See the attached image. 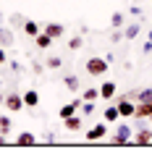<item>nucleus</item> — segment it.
<instances>
[{
    "instance_id": "f257e3e1",
    "label": "nucleus",
    "mask_w": 152,
    "mask_h": 152,
    "mask_svg": "<svg viewBox=\"0 0 152 152\" xmlns=\"http://www.w3.org/2000/svg\"><path fill=\"white\" fill-rule=\"evenodd\" d=\"M107 66H110L107 58H97V55H94V58H89V61L84 63V71H87L89 76H102L107 71Z\"/></svg>"
},
{
    "instance_id": "f03ea898",
    "label": "nucleus",
    "mask_w": 152,
    "mask_h": 152,
    "mask_svg": "<svg viewBox=\"0 0 152 152\" xmlns=\"http://www.w3.org/2000/svg\"><path fill=\"white\" fill-rule=\"evenodd\" d=\"M115 105H118L121 118H131V115H134V110H137V102H134L131 97H126V94H121V97L115 100Z\"/></svg>"
},
{
    "instance_id": "7ed1b4c3",
    "label": "nucleus",
    "mask_w": 152,
    "mask_h": 152,
    "mask_svg": "<svg viewBox=\"0 0 152 152\" xmlns=\"http://www.w3.org/2000/svg\"><path fill=\"white\" fill-rule=\"evenodd\" d=\"M5 107H8V113H18V110H24V94H18V92H8L5 94Z\"/></svg>"
},
{
    "instance_id": "20e7f679",
    "label": "nucleus",
    "mask_w": 152,
    "mask_h": 152,
    "mask_svg": "<svg viewBox=\"0 0 152 152\" xmlns=\"http://www.w3.org/2000/svg\"><path fill=\"white\" fill-rule=\"evenodd\" d=\"M105 134H107V121H102L87 131V142H100V139H105Z\"/></svg>"
},
{
    "instance_id": "39448f33",
    "label": "nucleus",
    "mask_w": 152,
    "mask_h": 152,
    "mask_svg": "<svg viewBox=\"0 0 152 152\" xmlns=\"http://www.w3.org/2000/svg\"><path fill=\"white\" fill-rule=\"evenodd\" d=\"M131 129L126 126V123H121L118 129H115V137H113V144H129V139H131Z\"/></svg>"
},
{
    "instance_id": "423d86ee",
    "label": "nucleus",
    "mask_w": 152,
    "mask_h": 152,
    "mask_svg": "<svg viewBox=\"0 0 152 152\" xmlns=\"http://www.w3.org/2000/svg\"><path fill=\"white\" fill-rule=\"evenodd\" d=\"M42 31H47L53 39H61L63 31H66V26H63V24H58V21H50V24H45V26H42Z\"/></svg>"
},
{
    "instance_id": "0eeeda50",
    "label": "nucleus",
    "mask_w": 152,
    "mask_h": 152,
    "mask_svg": "<svg viewBox=\"0 0 152 152\" xmlns=\"http://www.w3.org/2000/svg\"><path fill=\"white\" fill-rule=\"evenodd\" d=\"M34 144H37V137L31 131H21L16 137V147H34Z\"/></svg>"
},
{
    "instance_id": "6e6552de",
    "label": "nucleus",
    "mask_w": 152,
    "mask_h": 152,
    "mask_svg": "<svg viewBox=\"0 0 152 152\" xmlns=\"http://www.w3.org/2000/svg\"><path fill=\"white\" fill-rule=\"evenodd\" d=\"M150 139H152V131L147 129V126H142L137 131V137H134V144H139V147H150Z\"/></svg>"
},
{
    "instance_id": "1a4fd4ad",
    "label": "nucleus",
    "mask_w": 152,
    "mask_h": 152,
    "mask_svg": "<svg viewBox=\"0 0 152 152\" xmlns=\"http://www.w3.org/2000/svg\"><path fill=\"white\" fill-rule=\"evenodd\" d=\"M126 97H131L137 102H152V87H147V89H142V92H129Z\"/></svg>"
},
{
    "instance_id": "9d476101",
    "label": "nucleus",
    "mask_w": 152,
    "mask_h": 152,
    "mask_svg": "<svg viewBox=\"0 0 152 152\" xmlns=\"http://www.w3.org/2000/svg\"><path fill=\"white\" fill-rule=\"evenodd\" d=\"M34 42H37V50H47V47L53 45V42H55V39H53V37H50V34H47V31H39V34H37V37H34Z\"/></svg>"
},
{
    "instance_id": "9b49d317",
    "label": "nucleus",
    "mask_w": 152,
    "mask_h": 152,
    "mask_svg": "<svg viewBox=\"0 0 152 152\" xmlns=\"http://www.w3.org/2000/svg\"><path fill=\"white\" fill-rule=\"evenodd\" d=\"M24 105L26 107H37L39 105V92L37 89H26L24 92Z\"/></svg>"
},
{
    "instance_id": "f8f14e48",
    "label": "nucleus",
    "mask_w": 152,
    "mask_h": 152,
    "mask_svg": "<svg viewBox=\"0 0 152 152\" xmlns=\"http://www.w3.org/2000/svg\"><path fill=\"white\" fill-rule=\"evenodd\" d=\"M139 34H142V24H129L123 29V39H137Z\"/></svg>"
},
{
    "instance_id": "ddd939ff",
    "label": "nucleus",
    "mask_w": 152,
    "mask_h": 152,
    "mask_svg": "<svg viewBox=\"0 0 152 152\" xmlns=\"http://www.w3.org/2000/svg\"><path fill=\"white\" fill-rule=\"evenodd\" d=\"M13 45V29H0V47H8Z\"/></svg>"
},
{
    "instance_id": "4468645a",
    "label": "nucleus",
    "mask_w": 152,
    "mask_h": 152,
    "mask_svg": "<svg viewBox=\"0 0 152 152\" xmlns=\"http://www.w3.org/2000/svg\"><path fill=\"white\" fill-rule=\"evenodd\" d=\"M102 115H105V121H107V123H115L118 118H121V113H118V105L105 107V110H102Z\"/></svg>"
},
{
    "instance_id": "2eb2a0df",
    "label": "nucleus",
    "mask_w": 152,
    "mask_h": 152,
    "mask_svg": "<svg viewBox=\"0 0 152 152\" xmlns=\"http://www.w3.org/2000/svg\"><path fill=\"white\" fill-rule=\"evenodd\" d=\"M113 94H115V84H113V81H102V87H100V97H102V100H110Z\"/></svg>"
},
{
    "instance_id": "dca6fc26",
    "label": "nucleus",
    "mask_w": 152,
    "mask_h": 152,
    "mask_svg": "<svg viewBox=\"0 0 152 152\" xmlns=\"http://www.w3.org/2000/svg\"><path fill=\"white\" fill-rule=\"evenodd\" d=\"M63 126H66L68 131H81V115H71V118H66Z\"/></svg>"
},
{
    "instance_id": "f3484780",
    "label": "nucleus",
    "mask_w": 152,
    "mask_h": 152,
    "mask_svg": "<svg viewBox=\"0 0 152 152\" xmlns=\"http://www.w3.org/2000/svg\"><path fill=\"white\" fill-rule=\"evenodd\" d=\"M39 24H37V21H31V18H26V24H24V34H26V37H37V34H39Z\"/></svg>"
},
{
    "instance_id": "a211bd4d",
    "label": "nucleus",
    "mask_w": 152,
    "mask_h": 152,
    "mask_svg": "<svg viewBox=\"0 0 152 152\" xmlns=\"http://www.w3.org/2000/svg\"><path fill=\"white\" fill-rule=\"evenodd\" d=\"M8 21H11V29H24V24H26V18H24L21 13H11Z\"/></svg>"
},
{
    "instance_id": "6ab92c4d",
    "label": "nucleus",
    "mask_w": 152,
    "mask_h": 152,
    "mask_svg": "<svg viewBox=\"0 0 152 152\" xmlns=\"http://www.w3.org/2000/svg\"><path fill=\"white\" fill-rule=\"evenodd\" d=\"M97 97H100V89H94V87H92V89H84V92H81V100H87V102H94Z\"/></svg>"
},
{
    "instance_id": "aec40b11",
    "label": "nucleus",
    "mask_w": 152,
    "mask_h": 152,
    "mask_svg": "<svg viewBox=\"0 0 152 152\" xmlns=\"http://www.w3.org/2000/svg\"><path fill=\"white\" fill-rule=\"evenodd\" d=\"M110 26H113V29H121L123 26V13L121 11H115V13L110 16Z\"/></svg>"
},
{
    "instance_id": "412c9836",
    "label": "nucleus",
    "mask_w": 152,
    "mask_h": 152,
    "mask_svg": "<svg viewBox=\"0 0 152 152\" xmlns=\"http://www.w3.org/2000/svg\"><path fill=\"white\" fill-rule=\"evenodd\" d=\"M63 84H66L71 92H79V79H76V76H66V79H63Z\"/></svg>"
},
{
    "instance_id": "4be33fe9",
    "label": "nucleus",
    "mask_w": 152,
    "mask_h": 152,
    "mask_svg": "<svg viewBox=\"0 0 152 152\" xmlns=\"http://www.w3.org/2000/svg\"><path fill=\"white\" fill-rule=\"evenodd\" d=\"M11 126H13V123H11L8 115H0V134H8V131H11Z\"/></svg>"
},
{
    "instance_id": "5701e85b",
    "label": "nucleus",
    "mask_w": 152,
    "mask_h": 152,
    "mask_svg": "<svg viewBox=\"0 0 152 152\" xmlns=\"http://www.w3.org/2000/svg\"><path fill=\"white\" fill-rule=\"evenodd\" d=\"M79 110H81V118H84V115H92V113H94V102H87V100H84Z\"/></svg>"
},
{
    "instance_id": "b1692460",
    "label": "nucleus",
    "mask_w": 152,
    "mask_h": 152,
    "mask_svg": "<svg viewBox=\"0 0 152 152\" xmlns=\"http://www.w3.org/2000/svg\"><path fill=\"white\" fill-rule=\"evenodd\" d=\"M61 66H63V61L58 55H50V58H47V68H61Z\"/></svg>"
},
{
    "instance_id": "393cba45",
    "label": "nucleus",
    "mask_w": 152,
    "mask_h": 152,
    "mask_svg": "<svg viewBox=\"0 0 152 152\" xmlns=\"http://www.w3.org/2000/svg\"><path fill=\"white\" fill-rule=\"evenodd\" d=\"M81 45H84V39H81V37H71V42H68V47H71V50H79Z\"/></svg>"
},
{
    "instance_id": "a878e982",
    "label": "nucleus",
    "mask_w": 152,
    "mask_h": 152,
    "mask_svg": "<svg viewBox=\"0 0 152 152\" xmlns=\"http://www.w3.org/2000/svg\"><path fill=\"white\" fill-rule=\"evenodd\" d=\"M121 39H123V29H115L110 34V42H121Z\"/></svg>"
},
{
    "instance_id": "bb28decb",
    "label": "nucleus",
    "mask_w": 152,
    "mask_h": 152,
    "mask_svg": "<svg viewBox=\"0 0 152 152\" xmlns=\"http://www.w3.org/2000/svg\"><path fill=\"white\" fill-rule=\"evenodd\" d=\"M11 71H16V74H21V71H24V66H21L18 61H11Z\"/></svg>"
},
{
    "instance_id": "cd10ccee",
    "label": "nucleus",
    "mask_w": 152,
    "mask_h": 152,
    "mask_svg": "<svg viewBox=\"0 0 152 152\" xmlns=\"http://www.w3.org/2000/svg\"><path fill=\"white\" fill-rule=\"evenodd\" d=\"M129 13H131V16H142V8H139V5H131Z\"/></svg>"
},
{
    "instance_id": "c85d7f7f",
    "label": "nucleus",
    "mask_w": 152,
    "mask_h": 152,
    "mask_svg": "<svg viewBox=\"0 0 152 152\" xmlns=\"http://www.w3.org/2000/svg\"><path fill=\"white\" fill-rule=\"evenodd\" d=\"M31 71H34V74H42V71H45V66H42V63H34V66H31Z\"/></svg>"
},
{
    "instance_id": "c756f323",
    "label": "nucleus",
    "mask_w": 152,
    "mask_h": 152,
    "mask_svg": "<svg viewBox=\"0 0 152 152\" xmlns=\"http://www.w3.org/2000/svg\"><path fill=\"white\" fill-rule=\"evenodd\" d=\"M8 63V55H5V47H0V66Z\"/></svg>"
},
{
    "instance_id": "7c9ffc66",
    "label": "nucleus",
    "mask_w": 152,
    "mask_h": 152,
    "mask_svg": "<svg viewBox=\"0 0 152 152\" xmlns=\"http://www.w3.org/2000/svg\"><path fill=\"white\" fill-rule=\"evenodd\" d=\"M0 105H5V94L3 92H0Z\"/></svg>"
},
{
    "instance_id": "2f4dec72",
    "label": "nucleus",
    "mask_w": 152,
    "mask_h": 152,
    "mask_svg": "<svg viewBox=\"0 0 152 152\" xmlns=\"http://www.w3.org/2000/svg\"><path fill=\"white\" fill-rule=\"evenodd\" d=\"M3 142H5V134H0V144H3Z\"/></svg>"
},
{
    "instance_id": "473e14b6",
    "label": "nucleus",
    "mask_w": 152,
    "mask_h": 152,
    "mask_svg": "<svg viewBox=\"0 0 152 152\" xmlns=\"http://www.w3.org/2000/svg\"><path fill=\"white\" fill-rule=\"evenodd\" d=\"M147 39H152V29H150V31H147Z\"/></svg>"
},
{
    "instance_id": "72a5a7b5",
    "label": "nucleus",
    "mask_w": 152,
    "mask_h": 152,
    "mask_svg": "<svg viewBox=\"0 0 152 152\" xmlns=\"http://www.w3.org/2000/svg\"><path fill=\"white\" fill-rule=\"evenodd\" d=\"M150 147H152V139H150Z\"/></svg>"
},
{
    "instance_id": "f704fd0d",
    "label": "nucleus",
    "mask_w": 152,
    "mask_h": 152,
    "mask_svg": "<svg viewBox=\"0 0 152 152\" xmlns=\"http://www.w3.org/2000/svg\"><path fill=\"white\" fill-rule=\"evenodd\" d=\"M150 121H152V115H150Z\"/></svg>"
},
{
    "instance_id": "c9c22d12",
    "label": "nucleus",
    "mask_w": 152,
    "mask_h": 152,
    "mask_svg": "<svg viewBox=\"0 0 152 152\" xmlns=\"http://www.w3.org/2000/svg\"><path fill=\"white\" fill-rule=\"evenodd\" d=\"M0 84H3V81H0Z\"/></svg>"
}]
</instances>
